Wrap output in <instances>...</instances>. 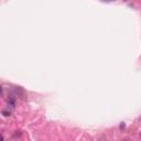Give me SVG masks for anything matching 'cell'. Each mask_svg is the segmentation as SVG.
<instances>
[{"label": "cell", "instance_id": "cell-1", "mask_svg": "<svg viewBox=\"0 0 141 141\" xmlns=\"http://www.w3.org/2000/svg\"><path fill=\"white\" fill-rule=\"evenodd\" d=\"M2 114H3L4 116H10V114H11V112H8V111H6V110H3V111H2Z\"/></svg>", "mask_w": 141, "mask_h": 141}, {"label": "cell", "instance_id": "cell-2", "mask_svg": "<svg viewBox=\"0 0 141 141\" xmlns=\"http://www.w3.org/2000/svg\"><path fill=\"white\" fill-rule=\"evenodd\" d=\"M1 141H3V137H2V136H1Z\"/></svg>", "mask_w": 141, "mask_h": 141}]
</instances>
